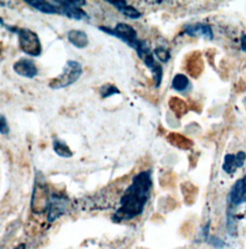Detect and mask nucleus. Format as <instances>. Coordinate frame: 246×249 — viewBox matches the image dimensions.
<instances>
[{"label": "nucleus", "instance_id": "nucleus-18", "mask_svg": "<svg viewBox=\"0 0 246 249\" xmlns=\"http://www.w3.org/2000/svg\"><path fill=\"white\" fill-rule=\"evenodd\" d=\"M167 141L174 145L175 147H178L180 149H190L193 146V142L186 138L185 136L177 133H171L167 137Z\"/></svg>", "mask_w": 246, "mask_h": 249}, {"label": "nucleus", "instance_id": "nucleus-28", "mask_svg": "<svg viewBox=\"0 0 246 249\" xmlns=\"http://www.w3.org/2000/svg\"><path fill=\"white\" fill-rule=\"evenodd\" d=\"M0 25H1V26H3V27H4V26H5V23H4V20H3V18H1V17H0Z\"/></svg>", "mask_w": 246, "mask_h": 249}, {"label": "nucleus", "instance_id": "nucleus-14", "mask_svg": "<svg viewBox=\"0 0 246 249\" xmlns=\"http://www.w3.org/2000/svg\"><path fill=\"white\" fill-rule=\"evenodd\" d=\"M204 69L203 60L201 58V54L199 52H194L192 54V57L188 60L187 63V71L191 76L197 78L201 75Z\"/></svg>", "mask_w": 246, "mask_h": 249}, {"label": "nucleus", "instance_id": "nucleus-29", "mask_svg": "<svg viewBox=\"0 0 246 249\" xmlns=\"http://www.w3.org/2000/svg\"><path fill=\"white\" fill-rule=\"evenodd\" d=\"M244 104H245V106H246V96L245 97V99H244Z\"/></svg>", "mask_w": 246, "mask_h": 249}, {"label": "nucleus", "instance_id": "nucleus-8", "mask_svg": "<svg viewBox=\"0 0 246 249\" xmlns=\"http://www.w3.org/2000/svg\"><path fill=\"white\" fill-rule=\"evenodd\" d=\"M13 70L18 75L28 79L35 78L39 72L35 61L27 58H21L15 62L13 65Z\"/></svg>", "mask_w": 246, "mask_h": 249}, {"label": "nucleus", "instance_id": "nucleus-10", "mask_svg": "<svg viewBox=\"0 0 246 249\" xmlns=\"http://www.w3.org/2000/svg\"><path fill=\"white\" fill-rule=\"evenodd\" d=\"M246 161V153L245 151H239L236 154H226L224 156V163L222 169L229 175L236 173L237 169L245 166Z\"/></svg>", "mask_w": 246, "mask_h": 249}, {"label": "nucleus", "instance_id": "nucleus-5", "mask_svg": "<svg viewBox=\"0 0 246 249\" xmlns=\"http://www.w3.org/2000/svg\"><path fill=\"white\" fill-rule=\"evenodd\" d=\"M54 4H57L59 8V15H62L70 19L83 20L89 19V16L82 9L86 5L84 0H53L51 1Z\"/></svg>", "mask_w": 246, "mask_h": 249}, {"label": "nucleus", "instance_id": "nucleus-12", "mask_svg": "<svg viewBox=\"0 0 246 249\" xmlns=\"http://www.w3.org/2000/svg\"><path fill=\"white\" fill-rule=\"evenodd\" d=\"M142 61L146 66V68L151 71L154 84H155V88L158 89L163 81V76H164L163 67L155 60L153 53H150L147 56H145Z\"/></svg>", "mask_w": 246, "mask_h": 249}, {"label": "nucleus", "instance_id": "nucleus-11", "mask_svg": "<svg viewBox=\"0 0 246 249\" xmlns=\"http://www.w3.org/2000/svg\"><path fill=\"white\" fill-rule=\"evenodd\" d=\"M184 32L190 37H200L205 38L207 40L213 39V31L211 26L202 22L185 25Z\"/></svg>", "mask_w": 246, "mask_h": 249}, {"label": "nucleus", "instance_id": "nucleus-22", "mask_svg": "<svg viewBox=\"0 0 246 249\" xmlns=\"http://www.w3.org/2000/svg\"><path fill=\"white\" fill-rule=\"evenodd\" d=\"M153 54L158 58V60L162 63H167L171 56H170V52L168 49L164 48L163 46H159L157 48H155V50L153 51Z\"/></svg>", "mask_w": 246, "mask_h": 249}, {"label": "nucleus", "instance_id": "nucleus-20", "mask_svg": "<svg viewBox=\"0 0 246 249\" xmlns=\"http://www.w3.org/2000/svg\"><path fill=\"white\" fill-rule=\"evenodd\" d=\"M169 107L170 109L174 112V114L177 116V117H183L184 115H186L189 111V107H188V104L181 98L179 97H175L173 96L169 102Z\"/></svg>", "mask_w": 246, "mask_h": 249}, {"label": "nucleus", "instance_id": "nucleus-26", "mask_svg": "<svg viewBox=\"0 0 246 249\" xmlns=\"http://www.w3.org/2000/svg\"><path fill=\"white\" fill-rule=\"evenodd\" d=\"M241 48L244 52H246V35H243L241 38Z\"/></svg>", "mask_w": 246, "mask_h": 249}, {"label": "nucleus", "instance_id": "nucleus-3", "mask_svg": "<svg viewBox=\"0 0 246 249\" xmlns=\"http://www.w3.org/2000/svg\"><path fill=\"white\" fill-rule=\"evenodd\" d=\"M4 27L11 33H15L18 35V46L23 53L31 57L41 56L42 46L41 40L37 33H35L29 28H20L7 24H5Z\"/></svg>", "mask_w": 246, "mask_h": 249}, {"label": "nucleus", "instance_id": "nucleus-15", "mask_svg": "<svg viewBox=\"0 0 246 249\" xmlns=\"http://www.w3.org/2000/svg\"><path fill=\"white\" fill-rule=\"evenodd\" d=\"M26 4L34 8L35 10L45 15H57L59 14V8L57 5H53L52 2H47L44 0H26Z\"/></svg>", "mask_w": 246, "mask_h": 249}, {"label": "nucleus", "instance_id": "nucleus-4", "mask_svg": "<svg viewBox=\"0 0 246 249\" xmlns=\"http://www.w3.org/2000/svg\"><path fill=\"white\" fill-rule=\"evenodd\" d=\"M82 65L74 60L67 61L63 71L57 77L51 79L48 87L51 89H61L75 83L82 75Z\"/></svg>", "mask_w": 246, "mask_h": 249}, {"label": "nucleus", "instance_id": "nucleus-16", "mask_svg": "<svg viewBox=\"0 0 246 249\" xmlns=\"http://www.w3.org/2000/svg\"><path fill=\"white\" fill-rule=\"evenodd\" d=\"M68 40L73 46L78 49L86 48L88 45V35L81 30L72 29L68 33Z\"/></svg>", "mask_w": 246, "mask_h": 249}, {"label": "nucleus", "instance_id": "nucleus-7", "mask_svg": "<svg viewBox=\"0 0 246 249\" xmlns=\"http://www.w3.org/2000/svg\"><path fill=\"white\" fill-rule=\"evenodd\" d=\"M69 204V198L65 196H61L58 194H52L49 199L48 205V222L52 223L58 218H60L63 214H65Z\"/></svg>", "mask_w": 246, "mask_h": 249}, {"label": "nucleus", "instance_id": "nucleus-1", "mask_svg": "<svg viewBox=\"0 0 246 249\" xmlns=\"http://www.w3.org/2000/svg\"><path fill=\"white\" fill-rule=\"evenodd\" d=\"M152 187L151 170H143L136 174L120 199V207L112 216L113 221L120 223L140 216L150 198Z\"/></svg>", "mask_w": 246, "mask_h": 249}, {"label": "nucleus", "instance_id": "nucleus-6", "mask_svg": "<svg viewBox=\"0 0 246 249\" xmlns=\"http://www.w3.org/2000/svg\"><path fill=\"white\" fill-rule=\"evenodd\" d=\"M48 194V189L46 187L43 175L41 172H37L31 200V208L33 212L37 213L39 209L40 212H44L46 209H48L50 199V196Z\"/></svg>", "mask_w": 246, "mask_h": 249}, {"label": "nucleus", "instance_id": "nucleus-23", "mask_svg": "<svg viewBox=\"0 0 246 249\" xmlns=\"http://www.w3.org/2000/svg\"><path fill=\"white\" fill-rule=\"evenodd\" d=\"M227 228L230 235H234L237 232V220L235 215L230 212L227 214Z\"/></svg>", "mask_w": 246, "mask_h": 249}, {"label": "nucleus", "instance_id": "nucleus-21", "mask_svg": "<svg viewBox=\"0 0 246 249\" xmlns=\"http://www.w3.org/2000/svg\"><path fill=\"white\" fill-rule=\"evenodd\" d=\"M98 91H99L101 98H103V99L114 96L116 94H121V90L115 85L109 83L101 86L99 88Z\"/></svg>", "mask_w": 246, "mask_h": 249}, {"label": "nucleus", "instance_id": "nucleus-17", "mask_svg": "<svg viewBox=\"0 0 246 249\" xmlns=\"http://www.w3.org/2000/svg\"><path fill=\"white\" fill-rule=\"evenodd\" d=\"M52 146L54 152L62 158H71L73 156V152L70 148V146L67 144V142L61 139L54 138L52 142Z\"/></svg>", "mask_w": 246, "mask_h": 249}, {"label": "nucleus", "instance_id": "nucleus-19", "mask_svg": "<svg viewBox=\"0 0 246 249\" xmlns=\"http://www.w3.org/2000/svg\"><path fill=\"white\" fill-rule=\"evenodd\" d=\"M172 89L179 92H184L188 90L191 87V81L186 74L177 73L174 75L172 82H171Z\"/></svg>", "mask_w": 246, "mask_h": 249}, {"label": "nucleus", "instance_id": "nucleus-25", "mask_svg": "<svg viewBox=\"0 0 246 249\" xmlns=\"http://www.w3.org/2000/svg\"><path fill=\"white\" fill-rule=\"evenodd\" d=\"M208 241H209V243H210L212 247H214V248H216V249H221V248L224 246V243H223L221 240H219V239H217V238H215V237H211V238L208 239Z\"/></svg>", "mask_w": 246, "mask_h": 249}, {"label": "nucleus", "instance_id": "nucleus-9", "mask_svg": "<svg viewBox=\"0 0 246 249\" xmlns=\"http://www.w3.org/2000/svg\"><path fill=\"white\" fill-rule=\"evenodd\" d=\"M229 202L233 206L246 204V175L235 182L229 193Z\"/></svg>", "mask_w": 246, "mask_h": 249}, {"label": "nucleus", "instance_id": "nucleus-2", "mask_svg": "<svg viewBox=\"0 0 246 249\" xmlns=\"http://www.w3.org/2000/svg\"><path fill=\"white\" fill-rule=\"evenodd\" d=\"M98 29L103 33H106L114 38L119 39L127 46L134 49L141 60H143L145 56L152 53L148 42L145 40H140L138 33L133 26L125 22H120L116 27L111 28L107 26H98Z\"/></svg>", "mask_w": 246, "mask_h": 249}, {"label": "nucleus", "instance_id": "nucleus-24", "mask_svg": "<svg viewBox=\"0 0 246 249\" xmlns=\"http://www.w3.org/2000/svg\"><path fill=\"white\" fill-rule=\"evenodd\" d=\"M10 126L8 121L4 115H0V134L3 136H7L10 134Z\"/></svg>", "mask_w": 246, "mask_h": 249}, {"label": "nucleus", "instance_id": "nucleus-27", "mask_svg": "<svg viewBox=\"0 0 246 249\" xmlns=\"http://www.w3.org/2000/svg\"><path fill=\"white\" fill-rule=\"evenodd\" d=\"M14 249H26V245L25 244H20Z\"/></svg>", "mask_w": 246, "mask_h": 249}, {"label": "nucleus", "instance_id": "nucleus-13", "mask_svg": "<svg viewBox=\"0 0 246 249\" xmlns=\"http://www.w3.org/2000/svg\"><path fill=\"white\" fill-rule=\"evenodd\" d=\"M107 3L111 4L113 7H115L120 13H122L125 17L131 18V19H139L141 18L142 14L134 6L129 5L125 0H106Z\"/></svg>", "mask_w": 246, "mask_h": 249}]
</instances>
